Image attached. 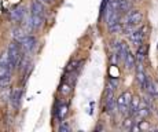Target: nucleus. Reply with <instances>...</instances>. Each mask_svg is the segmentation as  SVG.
<instances>
[{
  "label": "nucleus",
  "instance_id": "obj_1",
  "mask_svg": "<svg viewBox=\"0 0 158 132\" xmlns=\"http://www.w3.org/2000/svg\"><path fill=\"white\" fill-rule=\"evenodd\" d=\"M7 57H8V65H10L11 70L17 69L18 65H19V62H21V59H22V57H23L22 45H21L19 41L14 40V41L10 43L8 51H7Z\"/></svg>",
  "mask_w": 158,
  "mask_h": 132
},
{
  "label": "nucleus",
  "instance_id": "obj_2",
  "mask_svg": "<svg viewBox=\"0 0 158 132\" xmlns=\"http://www.w3.org/2000/svg\"><path fill=\"white\" fill-rule=\"evenodd\" d=\"M131 100H132V95H131V92H128V91L123 92L120 96H118V99L115 103H117L120 113H123V114H127V113H128Z\"/></svg>",
  "mask_w": 158,
  "mask_h": 132
},
{
  "label": "nucleus",
  "instance_id": "obj_3",
  "mask_svg": "<svg viewBox=\"0 0 158 132\" xmlns=\"http://www.w3.org/2000/svg\"><path fill=\"white\" fill-rule=\"evenodd\" d=\"M142 19H143V14H142L139 10H129L128 13L125 14L124 23H129V25L138 26V25H140Z\"/></svg>",
  "mask_w": 158,
  "mask_h": 132
},
{
  "label": "nucleus",
  "instance_id": "obj_4",
  "mask_svg": "<svg viewBox=\"0 0 158 132\" xmlns=\"http://www.w3.org/2000/svg\"><path fill=\"white\" fill-rule=\"evenodd\" d=\"M146 30H147V26H142L140 29H135L132 33L129 35V40L132 41V44H135L136 47L143 44V40L146 36Z\"/></svg>",
  "mask_w": 158,
  "mask_h": 132
},
{
  "label": "nucleus",
  "instance_id": "obj_5",
  "mask_svg": "<svg viewBox=\"0 0 158 132\" xmlns=\"http://www.w3.org/2000/svg\"><path fill=\"white\" fill-rule=\"evenodd\" d=\"M19 43H21V45H22V48H25L26 51H33L36 47L37 40H36V37L32 35H25Z\"/></svg>",
  "mask_w": 158,
  "mask_h": 132
},
{
  "label": "nucleus",
  "instance_id": "obj_6",
  "mask_svg": "<svg viewBox=\"0 0 158 132\" xmlns=\"http://www.w3.org/2000/svg\"><path fill=\"white\" fill-rule=\"evenodd\" d=\"M22 96H23V92H22V90H21V88H15V90H13L10 99H11V106H13L15 110L19 109Z\"/></svg>",
  "mask_w": 158,
  "mask_h": 132
},
{
  "label": "nucleus",
  "instance_id": "obj_7",
  "mask_svg": "<svg viewBox=\"0 0 158 132\" xmlns=\"http://www.w3.org/2000/svg\"><path fill=\"white\" fill-rule=\"evenodd\" d=\"M140 103H142V100L139 99L138 96H135V98H132V100H131V103H129V116H135V113L139 110V107H140Z\"/></svg>",
  "mask_w": 158,
  "mask_h": 132
},
{
  "label": "nucleus",
  "instance_id": "obj_8",
  "mask_svg": "<svg viewBox=\"0 0 158 132\" xmlns=\"http://www.w3.org/2000/svg\"><path fill=\"white\" fill-rule=\"evenodd\" d=\"M124 62H125V66H127V69H133L136 65V59H135V55H133L131 51L128 50V53H127L125 55V58H124Z\"/></svg>",
  "mask_w": 158,
  "mask_h": 132
},
{
  "label": "nucleus",
  "instance_id": "obj_9",
  "mask_svg": "<svg viewBox=\"0 0 158 132\" xmlns=\"http://www.w3.org/2000/svg\"><path fill=\"white\" fill-rule=\"evenodd\" d=\"M32 14L44 18V7L40 2H33L32 3Z\"/></svg>",
  "mask_w": 158,
  "mask_h": 132
},
{
  "label": "nucleus",
  "instance_id": "obj_10",
  "mask_svg": "<svg viewBox=\"0 0 158 132\" xmlns=\"http://www.w3.org/2000/svg\"><path fill=\"white\" fill-rule=\"evenodd\" d=\"M11 84V73L0 75V90H4Z\"/></svg>",
  "mask_w": 158,
  "mask_h": 132
},
{
  "label": "nucleus",
  "instance_id": "obj_11",
  "mask_svg": "<svg viewBox=\"0 0 158 132\" xmlns=\"http://www.w3.org/2000/svg\"><path fill=\"white\" fill-rule=\"evenodd\" d=\"M43 21H44L43 17H39V15L32 14V17H30V26H32L33 29H39V28L43 25Z\"/></svg>",
  "mask_w": 158,
  "mask_h": 132
},
{
  "label": "nucleus",
  "instance_id": "obj_12",
  "mask_svg": "<svg viewBox=\"0 0 158 132\" xmlns=\"http://www.w3.org/2000/svg\"><path fill=\"white\" fill-rule=\"evenodd\" d=\"M146 51H147V47H146L144 44L139 45V47H138V53H136V57H135L136 62H143L144 58H146Z\"/></svg>",
  "mask_w": 158,
  "mask_h": 132
},
{
  "label": "nucleus",
  "instance_id": "obj_13",
  "mask_svg": "<svg viewBox=\"0 0 158 132\" xmlns=\"http://www.w3.org/2000/svg\"><path fill=\"white\" fill-rule=\"evenodd\" d=\"M131 6H132V0H120L118 10H120L121 13H128L131 10Z\"/></svg>",
  "mask_w": 158,
  "mask_h": 132
},
{
  "label": "nucleus",
  "instance_id": "obj_14",
  "mask_svg": "<svg viewBox=\"0 0 158 132\" xmlns=\"http://www.w3.org/2000/svg\"><path fill=\"white\" fill-rule=\"evenodd\" d=\"M66 114H68V105H59L58 106V109H56V117H58V120H60L62 121L63 118L66 117Z\"/></svg>",
  "mask_w": 158,
  "mask_h": 132
},
{
  "label": "nucleus",
  "instance_id": "obj_15",
  "mask_svg": "<svg viewBox=\"0 0 158 132\" xmlns=\"http://www.w3.org/2000/svg\"><path fill=\"white\" fill-rule=\"evenodd\" d=\"M23 8L22 7H18V8H15V10L13 11V15H11V17H13V19L14 21H21L23 18V15H25V13H23Z\"/></svg>",
  "mask_w": 158,
  "mask_h": 132
},
{
  "label": "nucleus",
  "instance_id": "obj_16",
  "mask_svg": "<svg viewBox=\"0 0 158 132\" xmlns=\"http://www.w3.org/2000/svg\"><path fill=\"white\" fill-rule=\"evenodd\" d=\"M70 91H72V87H70V84H69V83L62 84L59 87V92H60V95H63V96H66L68 94H70Z\"/></svg>",
  "mask_w": 158,
  "mask_h": 132
},
{
  "label": "nucleus",
  "instance_id": "obj_17",
  "mask_svg": "<svg viewBox=\"0 0 158 132\" xmlns=\"http://www.w3.org/2000/svg\"><path fill=\"white\" fill-rule=\"evenodd\" d=\"M133 122H135V118H133V116H131V117L124 120L123 128H124V130H131V128H132V125H133Z\"/></svg>",
  "mask_w": 158,
  "mask_h": 132
},
{
  "label": "nucleus",
  "instance_id": "obj_18",
  "mask_svg": "<svg viewBox=\"0 0 158 132\" xmlns=\"http://www.w3.org/2000/svg\"><path fill=\"white\" fill-rule=\"evenodd\" d=\"M110 28V32L111 33H120V32H123V23L121 22H115L114 25H111V26H109Z\"/></svg>",
  "mask_w": 158,
  "mask_h": 132
},
{
  "label": "nucleus",
  "instance_id": "obj_19",
  "mask_svg": "<svg viewBox=\"0 0 158 132\" xmlns=\"http://www.w3.org/2000/svg\"><path fill=\"white\" fill-rule=\"evenodd\" d=\"M77 66H78V61H72V62L66 66V72L68 73L74 72V70H77Z\"/></svg>",
  "mask_w": 158,
  "mask_h": 132
},
{
  "label": "nucleus",
  "instance_id": "obj_20",
  "mask_svg": "<svg viewBox=\"0 0 158 132\" xmlns=\"http://www.w3.org/2000/svg\"><path fill=\"white\" fill-rule=\"evenodd\" d=\"M70 131V127H69L68 122H62L59 125V132H69Z\"/></svg>",
  "mask_w": 158,
  "mask_h": 132
},
{
  "label": "nucleus",
  "instance_id": "obj_21",
  "mask_svg": "<svg viewBox=\"0 0 158 132\" xmlns=\"http://www.w3.org/2000/svg\"><path fill=\"white\" fill-rule=\"evenodd\" d=\"M109 85H111L113 88H117V87H118V80L110 79V80H109Z\"/></svg>",
  "mask_w": 158,
  "mask_h": 132
},
{
  "label": "nucleus",
  "instance_id": "obj_22",
  "mask_svg": "<svg viewBox=\"0 0 158 132\" xmlns=\"http://www.w3.org/2000/svg\"><path fill=\"white\" fill-rule=\"evenodd\" d=\"M156 96H157V98H158V94H157V95H156Z\"/></svg>",
  "mask_w": 158,
  "mask_h": 132
},
{
  "label": "nucleus",
  "instance_id": "obj_23",
  "mask_svg": "<svg viewBox=\"0 0 158 132\" xmlns=\"http://www.w3.org/2000/svg\"><path fill=\"white\" fill-rule=\"evenodd\" d=\"M41 2H45V0H41Z\"/></svg>",
  "mask_w": 158,
  "mask_h": 132
}]
</instances>
